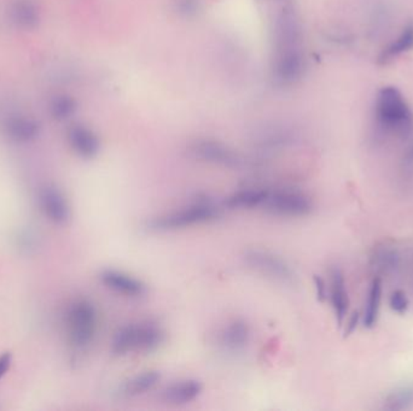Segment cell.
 Wrapping results in <instances>:
<instances>
[{"label":"cell","instance_id":"20","mask_svg":"<svg viewBox=\"0 0 413 411\" xmlns=\"http://www.w3.org/2000/svg\"><path fill=\"white\" fill-rule=\"evenodd\" d=\"M374 260H376L378 268H381L384 272H389V270H394L398 268L400 257H399L397 251L387 248V250H382L381 253H378L377 256L374 257Z\"/></svg>","mask_w":413,"mask_h":411},{"label":"cell","instance_id":"22","mask_svg":"<svg viewBox=\"0 0 413 411\" xmlns=\"http://www.w3.org/2000/svg\"><path fill=\"white\" fill-rule=\"evenodd\" d=\"M173 4L176 14L187 19L195 16L201 8L199 0H174Z\"/></svg>","mask_w":413,"mask_h":411},{"label":"cell","instance_id":"23","mask_svg":"<svg viewBox=\"0 0 413 411\" xmlns=\"http://www.w3.org/2000/svg\"><path fill=\"white\" fill-rule=\"evenodd\" d=\"M313 283H314V286H316L317 299L319 302H325L327 298H328V288H327L325 280L322 276L314 275L313 276Z\"/></svg>","mask_w":413,"mask_h":411},{"label":"cell","instance_id":"16","mask_svg":"<svg viewBox=\"0 0 413 411\" xmlns=\"http://www.w3.org/2000/svg\"><path fill=\"white\" fill-rule=\"evenodd\" d=\"M411 49H413V24H407L398 39L382 51V54L378 57V63L388 64L395 57L405 54Z\"/></svg>","mask_w":413,"mask_h":411},{"label":"cell","instance_id":"9","mask_svg":"<svg viewBox=\"0 0 413 411\" xmlns=\"http://www.w3.org/2000/svg\"><path fill=\"white\" fill-rule=\"evenodd\" d=\"M190 152L195 158L222 167L239 168L242 166L241 157L227 145L213 140H199L190 146Z\"/></svg>","mask_w":413,"mask_h":411},{"label":"cell","instance_id":"17","mask_svg":"<svg viewBox=\"0 0 413 411\" xmlns=\"http://www.w3.org/2000/svg\"><path fill=\"white\" fill-rule=\"evenodd\" d=\"M269 192L267 190L239 191L227 198L225 204L231 209H253L264 206Z\"/></svg>","mask_w":413,"mask_h":411},{"label":"cell","instance_id":"3","mask_svg":"<svg viewBox=\"0 0 413 411\" xmlns=\"http://www.w3.org/2000/svg\"><path fill=\"white\" fill-rule=\"evenodd\" d=\"M97 330V311L87 299H76L66 313L68 342L76 349L90 345Z\"/></svg>","mask_w":413,"mask_h":411},{"label":"cell","instance_id":"7","mask_svg":"<svg viewBox=\"0 0 413 411\" xmlns=\"http://www.w3.org/2000/svg\"><path fill=\"white\" fill-rule=\"evenodd\" d=\"M304 70V59L299 46L277 47L273 59V78L278 85L289 86L299 81Z\"/></svg>","mask_w":413,"mask_h":411},{"label":"cell","instance_id":"10","mask_svg":"<svg viewBox=\"0 0 413 411\" xmlns=\"http://www.w3.org/2000/svg\"><path fill=\"white\" fill-rule=\"evenodd\" d=\"M99 279L106 288L126 297L136 298V297L144 295L148 291L146 285L141 283V280L127 275L125 273L114 270V269L103 270L99 275Z\"/></svg>","mask_w":413,"mask_h":411},{"label":"cell","instance_id":"26","mask_svg":"<svg viewBox=\"0 0 413 411\" xmlns=\"http://www.w3.org/2000/svg\"><path fill=\"white\" fill-rule=\"evenodd\" d=\"M405 163H406V166H407V167L411 168V169H412V168H413V143H412V144H411V146H409V150H407V152H406Z\"/></svg>","mask_w":413,"mask_h":411},{"label":"cell","instance_id":"14","mask_svg":"<svg viewBox=\"0 0 413 411\" xmlns=\"http://www.w3.org/2000/svg\"><path fill=\"white\" fill-rule=\"evenodd\" d=\"M383 283L381 278H374L371 283L367 295V303L364 308L362 323L367 328H374L378 321L379 309L382 303Z\"/></svg>","mask_w":413,"mask_h":411},{"label":"cell","instance_id":"15","mask_svg":"<svg viewBox=\"0 0 413 411\" xmlns=\"http://www.w3.org/2000/svg\"><path fill=\"white\" fill-rule=\"evenodd\" d=\"M71 148L79 156L84 158H94L99 151V141L97 136L91 132L90 129L84 127H75L71 129Z\"/></svg>","mask_w":413,"mask_h":411},{"label":"cell","instance_id":"19","mask_svg":"<svg viewBox=\"0 0 413 411\" xmlns=\"http://www.w3.org/2000/svg\"><path fill=\"white\" fill-rule=\"evenodd\" d=\"M386 407L389 410H404L413 403V390L409 387L399 388L386 400Z\"/></svg>","mask_w":413,"mask_h":411},{"label":"cell","instance_id":"1","mask_svg":"<svg viewBox=\"0 0 413 411\" xmlns=\"http://www.w3.org/2000/svg\"><path fill=\"white\" fill-rule=\"evenodd\" d=\"M374 118L379 131L399 138H407L413 128V113L402 92L395 87H384L378 92Z\"/></svg>","mask_w":413,"mask_h":411},{"label":"cell","instance_id":"5","mask_svg":"<svg viewBox=\"0 0 413 411\" xmlns=\"http://www.w3.org/2000/svg\"><path fill=\"white\" fill-rule=\"evenodd\" d=\"M269 213L289 216V218H302L312 213V199L307 194L297 191H274L269 192L264 203Z\"/></svg>","mask_w":413,"mask_h":411},{"label":"cell","instance_id":"4","mask_svg":"<svg viewBox=\"0 0 413 411\" xmlns=\"http://www.w3.org/2000/svg\"><path fill=\"white\" fill-rule=\"evenodd\" d=\"M218 216L219 210L215 206L208 203H199L185 209L152 218L146 223V227L155 232H167L213 221Z\"/></svg>","mask_w":413,"mask_h":411},{"label":"cell","instance_id":"6","mask_svg":"<svg viewBox=\"0 0 413 411\" xmlns=\"http://www.w3.org/2000/svg\"><path fill=\"white\" fill-rule=\"evenodd\" d=\"M243 258L248 267L272 280L283 283H292L295 280L292 267L283 258L269 251L252 248L246 251Z\"/></svg>","mask_w":413,"mask_h":411},{"label":"cell","instance_id":"25","mask_svg":"<svg viewBox=\"0 0 413 411\" xmlns=\"http://www.w3.org/2000/svg\"><path fill=\"white\" fill-rule=\"evenodd\" d=\"M12 355L10 352H4L0 355V380L3 379L5 374L8 372L9 369L11 367Z\"/></svg>","mask_w":413,"mask_h":411},{"label":"cell","instance_id":"12","mask_svg":"<svg viewBox=\"0 0 413 411\" xmlns=\"http://www.w3.org/2000/svg\"><path fill=\"white\" fill-rule=\"evenodd\" d=\"M249 327L242 320H234L220 332L219 342L227 351H239L249 342Z\"/></svg>","mask_w":413,"mask_h":411},{"label":"cell","instance_id":"24","mask_svg":"<svg viewBox=\"0 0 413 411\" xmlns=\"http://www.w3.org/2000/svg\"><path fill=\"white\" fill-rule=\"evenodd\" d=\"M360 318H362V315L359 313H353L349 320H348L347 325L344 327V338L349 337L351 334L354 333L357 328H358L359 323H360Z\"/></svg>","mask_w":413,"mask_h":411},{"label":"cell","instance_id":"18","mask_svg":"<svg viewBox=\"0 0 413 411\" xmlns=\"http://www.w3.org/2000/svg\"><path fill=\"white\" fill-rule=\"evenodd\" d=\"M160 380V374L157 372H143L141 375L129 379L122 385L121 393L126 397H136L150 391Z\"/></svg>","mask_w":413,"mask_h":411},{"label":"cell","instance_id":"8","mask_svg":"<svg viewBox=\"0 0 413 411\" xmlns=\"http://www.w3.org/2000/svg\"><path fill=\"white\" fill-rule=\"evenodd\" d=\"M38 202L44 216L54 225H64L71 220V206L59 187L54 185L43 187L40 190Z\"/></svg>","mask_w":413,"mask_h":411},{"label":"cell","instance_id":"21","mask_svg":"<svg viewBox=\"0 0 413 411\" xmlns=\"http://www.w3.org/2000/svg\"><path fill=\"white\" fill-rule=\"evenodd\" d=\"M389 307L395 314L405 315L409 309V299L402 290H395L390 293Z\"/></svg>","mask_w":413,"mask_h":411},{"label":"cell","instance_id":"2","mask_svg":"<svg viewBox=\"0 0 413 411\" xmlns=\"http://www.w3.org/2000/svg\"><path fill=\"white\" fill-rule=\"evenodd\" d=\"M164 333L152 323H136L117 330L111 342V352L124 356L129 352H150L164 342Z\"/></svg>","mask_w":413,"mask_h":411},{"label":"cell","instance_id":"11","mask_svg":"<svg viewBox=\"0 0 413 411\" xmlns=\"http://www.w3.org/2000/svg\"><path fill=\"white\" fill-rule=\"evenodd\" d=\"M330 280V299H332V309L335 313L336 323L339 327H342L347 318L349 309V295H348L346 280L343 273L339 268H334L332 270Z\"/></svg>","mask_w":413,"mask_h":411},{"label":"cell","instance_id":"13","mask_svg":"<svg viewBox=\"0 0 413 411\" xmlns=\"http://www.w3.org/2000/svg\"><path fill=\"white\" fill-rule=\"evenodd\" d=\"M202 388V384L197 380L180 381L168 386L162 393V398L169 404L190 403L201 395Z\"/></svg>","mask_w":413,"mask_h":411}]
</instances>
